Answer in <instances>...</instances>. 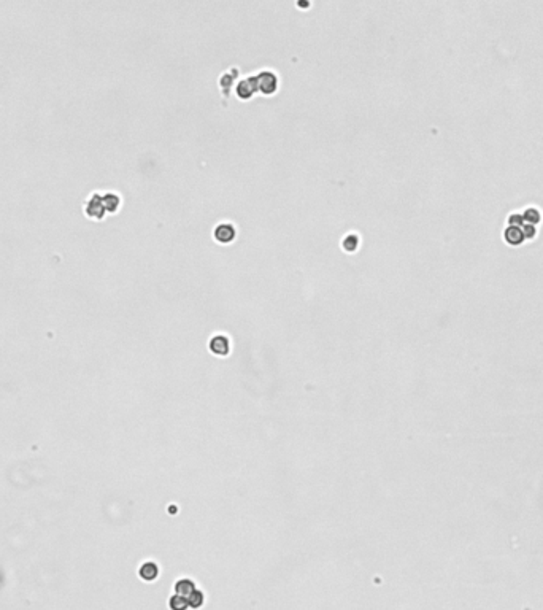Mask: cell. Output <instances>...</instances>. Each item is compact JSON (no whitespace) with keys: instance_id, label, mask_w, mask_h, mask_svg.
I'll use <instances>...</instances> for the list:
<instances>
[{"instance_id":"cell-1","label":"cell","mask_w":543,"mask_h":610,"mask_svg":"<svg viewBox=\"0 0 543 610\" xmlns=\"http://www.w3.org/2000/svg\"><path fill=\"white\" fill-rule=\"evenodd\" d=\"M253 81L256 86V91H260L264 94H272L277 91V86H278V78L274 72H268V70H262L260 73H257L256 76H253Z\"/></svg>"},{"instance_id":"cell-2","label":"cell","mask_w":543,"mask_h":610,"mask_svg":"<svg viewBox=\"0 0 543 610\" xmlns=\"http://www.w3.org/2000/svg\"><path fill=\"white\" fill-rule=\"evenodd\" d=\"M235 237V227L231 223H221L214 227V238L221 243H229Z\"/></svg>"},{"instance_id":"cell-3","label":"cell","mask_w":543,"mask_h":610,"mask_svg":"<svg viewBox=\"0 0 543 610\" xmlns=\"http://www.w3.org/2000/svg\"><path fill=\"white\" fill-rule=\"evenodd\" d=\"M210 348H211V351L214 354L224 356V354L229 353L231 346H229V340H227L224 335H216V337H213L211 342H210Z\"/></svg>"},{"instance_id":"cell-4","label":"cell","mask_w":543,"mask_h":610,"mask_svg":"<svg viewBox=\"0 0 543 610\" xmlns=\"http://www.w3.org/2000/svg\"><path fill=\"white\" fill-rule=\"evenodd\" d=\"M254 91H256V86H254L253 78L242 80L237 84V94H238V97H242V99H249Z\"/></svg>"},{"instance_id":"cell-5","label":"cell","mask_w":543,"mask_h":610,"mask_svg":"<svg viewBox=\"0 0 543 610\" xmlns=\"http://www.w3.org/2000/svg\"><path fill=\"white\" fill-rule=\"evenodd\" d=\"M175 591H177L178 596H183V597L189 599L191 594L195 591V585L191 580H180L175 585Z\"/></svg>"},{"instance_id":"cell-6","label":"cell","mask_w":543,"mask_h":610,"mask_svg":"<svg viewBox=\"0 0 543 610\" xmlns=\"http://www.w3.org/2000/svg\"><path fill=\"white\" fill-rule=\"evenodd\" d=\"M157 574H159V568L154 563H145L142 566V569H140V575H142V579H145V580H154Z\"/></svg>"},{"instance_id":"cell-7","label":"cell","mask_w":543,"mask_h":610,"mask_svg":"<svg viewBox=\"0 0 543 610\" xmlns=\"http://www.w3.org/2000/svg\"><path fill=\"white\" fill-rule=\"evenodd\" d=\"M169 607H170L172 610H186V608L189 607V602H188V599H186V597H183V596L175 594L173 597H170V601H169Z\"/></svg>"},{"instance_id":"cell-8","label":"cell","mask_w":543,"mask_h":610,"mask_svg":"<svg viewBox=\"0 0 543 610\" xmlns=\"http://www.w3.org/2000/svg\"><path fill=\"white\" fill-rule=\"evenodd\" d=\"M357 245H359V238H357L354 234H350V235H346L343 238V248L346 249V251H354V249L357 248Z\"/></svg>"},{"instance_id":"cell-9","label":"cell","mask_w":543,"mask_h":610,"mask_svg":"<svg viewBox=\"0 0 543 610\" xmlns=\"http://www.w3.org/2000/svg\"><path fill=\"white\" fill-rule=\"evenodd\" d=\"M188 602H189V607H192V608H199V607L203 604V594H202L200 591L195 590V591L191 594V597L188 599Z\"/></svg>"}]
</instances>
